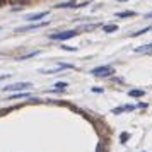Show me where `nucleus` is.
<instances>
[{"label": "nucleus", "mask_w": 152, "mask_h": 152, "mask_svg": "<svg viewBox=\"0 0 152 152\" xmlns=\"http://www.w3.org/2000/svg\"><path fill=\"white\" fill-rule=\"evenodd\" d=\"M91 74L94 77H110L115 74V69L111 65H101V67H94L91 70Z\"/></svg>", "instance_id": "obj_1"}, {"label": "nucleus", "mask_w": 152, "mask_h": 152, "mask_svg": "<svg viewBox=\"0 0 152 152\" xmlns=\"http://www.w3.org/2000/svg\"><path fill=\"white\" fill-rule=\"evenodd\" d=\"M33 84L31 82H17V84H10V86H4L2 91L4 92H21L24 89H29Z\"/></svg>", "instance_id": "obj_2"}, {"label": "nucleus", "mask_w": 152, "mask_h": 152, "mask_svg": "<svg viewBox=\"0 0 152 152\" xmlns=\"http://www.w3.org/2000/svg\"><path fill=\"white\" fill-rule=\"evenodd\" d=\"M79 34V31H60V33H53V34H50L51 39H60V41H65V39H70V38H74V36Z\"/></svg>", "instance_id": "obj_3"}, {"label": "nucleus", "mask_w": 152, "mask_h": 152, "mask_svg": "<svg viewBox=\"0 0 152 152\" xmlns=\"http://www.w3.org/2000/svg\"><path fill=\"white\" fill-rule=\"evenodd\" d=\"M89 2H84V4H75L74 0H70V2H63V4H56L55 7L56 9H79V7H86Z\"/></svg>", "instance_id": "obj_4"}, {"label": "nucleus", "mask_w": 152, "mask_h": 152, "mask_svg": "<svg viewBox=\"0 0 152 152\" xmlns=\"http://www.w3.org/2000/svg\"><path fill=\"white\" fill-rule=\"evenodd\" d=\"M48 15V12L46 10H43V12H36V14H28L24 19L28 22H34V21H39V19H43V17H46Z\"/></svg>", "instance_id": "obj_5"}, {"label": "nucleus", "mask_w": 152, "mask_h": 152, "mask_svg": "<svg viewBox=\"0 0 152 152\" xmlns=\"http://www.w3.org/2000/svg\"><path fill=\"white\" fill-rule=\"evenodd\" d=\"M65 69H74V65H70V63H58V67H56V69L41 70V74H55V72H60V70H65Z\"/></svg>", "instance_id": "obj_6"}, {"label": "nucleus", "mask_w": 152, "mask_h": 152, "mask_svg": "<svg viewBox=\"0 0 152 152\" xmlns=\"http://www.w3.org/2000/svg\"><path fill=\"white\" fill-rule=\"evenodd\" d=\"M137 108L135 104H123V106H118V108H115V110L111 111V113H115V115H120V113H123V111H133Z\"/></svg>", "instance_id": "obj_7"}, {"label": "nucleus", "mask_w": 152, "mask_h": 152, "mask_svg": "<svg viewBox=\"0 0 152 152\" xmlns=\"http://www.w3.org/2000/svg\"><path fill=\"white\" fill-rule=\"evenodd\" d=\"M46 24H48V21L39 22V24H29V26H26V28H17L15 31H17V33H24V31H31V29H36V28H43V26H46Z\"/></svg>", "instance_id": "obj_8"}, {"label": "nucleus", "mask_w": 152, "mask_h": 152, "mask_svg": "<svg viewBox=\"0 0 152 152\" xmlns=\"http://www.w3.org/2000/svg\"><path fill=\"white\" fill-rule=\"evenodd\" d=\"M149 51H152V43H147V45H142V46L135 48V53H149Z\"/></svg>", "instance_id": "obj_9"}, {"label": "nucleus", "mask_w": 152, "mask_h": 152, "mask_svg": "<svg viewBox=\"0 0 152 152\" xmlns=\"http://www.w3.org/2000/svg\"><path fill=\"white\" fill-rule=\"evenodd\" d=\"M135 14H137L135 10H123V12H118L116 17H120V19H126V17H133Z\"/></svg>", "instance_id": "obj_10"}, {"label": "nucleus", "mask_w": 152, "mask_h": 152, "mask_svg": "<svg viewBox=\"0 0 152 152\" xmlns=\"http://www.w3.org/2000/svg\"><path fill=\"white\" fill-rule=\"evenodd\" d=\"M144 94H145L144 89H132V91H128V96L130 97H142Z\"/></svg>", "instance_id": "obj_11"}, {"label": "nucleus", "mask_w": 152, "mask_h": 152, "mask_svg": "<svg viewBox=\"0 0 152 152\" xmlns=\"http://www.w3.org/2000/svg\"><path fill=\"white\" fill-rule=\"evenodd\" d=\"M103 31H104V33H108V34H111V33L118 31V26H116V24H104Z\"/></svg>", "instance_id": "obj_12"}, {"label": "nucleus", "mask_w": 152, "mask_h": 152, "mask_svg": "<svg viewBox=\"0 0 152 152\" xmlns=\"http://www.w3.org/2000/svg\"><path fill=\"white\" fill-rule=\"evenodd\" d=\"M152 29V24L151 26H149V28H144V29H140V31H135V33H132V38H137V36H140V34H145V33H149V31H151Z\"/></svg>", "instance_id": "obj_13"}, {"label": "nucleus", "mask_w": 152, "mask_h": 152, "mask_svg": "<svg viewBox=\"0 0 152 152\" xmlns=\"http://www.w3.org/2000/svg\"><path fill=\"white\" fill-rule=\"evenodd\" d=\"M39 55V50H36V51H33V53H28V55H22V56H17L15 60H28V58H33V56Z\"/></svg>", "instance_id": "obj_14"}, {"label": "nucleus", "mask_w": 152, "mask_h": 152, "mask_svg": "<svg viewBox=\"0 0 152 152\" xmlns=\"http://www.w3.org/2000/svg\"><path fill=\"white\" fill-rule=\"evenodd\" d=\"M67 86H69V84H67V82H56L55 84V89H67Z\"/></svg>", "instance_id": "obj_15"}, {"label": "nucleus", "mask_w": 152, "mask_h": 152, "mask_svg": "<svg viewBox=\"0 0 152 152\" xmlns=\"http://www.w3.org/2000/svg\"><path fill=\"white\" fill-rule=\"evenodd\" d=\"M120 138H121V144H125V142H126V140L130 138V133H126V132H123V133L120 135Z\"/></svg>", "instance_id": "obj_16"}, {"label": "nucleus", "mask_w": 152, "mask_h": 152, "mask_svg": "<svg viewBox=\"0 0 152 152\" xmlns=\"http://www.w3.org/2000/svg\"><path fill=\"white\" fill-rule=\"evenodd\" d=\"M96 152H106V144H104V142H101V144L97 145V151Z\"/></svg>", "instance_id": "obj_17"}, {"label": "nucleus", "mask_w": 152, "mask_h": 152, "mask_svg": "<svg viewBox=\"0 0 152 152\" xmlns=\"http://www.w3.org/2000/svg\"><path fill=\"white\" fill-rule=\"evenodd\" d=\"M28 94H22V92H15V94H12L10 96V99H17V97H26Z\"/></svg>", "instance_id": "obj_18"}, {"label": "nucleus", "mask_w": 152, "mask_h": 152, "mask_svg": "<svg viewBox=\"0 0 152 152\" xmlns=\"http://www.w3.org/2000/svg\"><path fill=\"white\" fill-rule=\"evenodd\" d=\"M145 19H152V12H149V14H145Z\"/></svg>", "instance_id": "obj_19"}, {"label": "nucleus", "mask_w": 152, "mask_h": 152, "mask_svg": "<svg viewBox=\"0 0 152 152\" xmlns=\"http://www.w3.org/2000/svg\"><path fill=\"white\" fill-rule=\"evenodd\" d=\"M7 77H9V74L7 75H0V80H4V79H7Z\"/></svg>", "instance_id": "obj_20"}, {"label": "nucleus", "mask_w": 152, "mask_h": 152, "mask_svg": "<svg viewBox=\"0 0 152 152\" xmlns=\"http://www.w3.org/2000/svg\"><path fill=\"white\" fill-rule=\"evenodd\" d=\"M121 2H125V0H121Z\"/></svg>", "instance_id": "obj_21"}]
</instances>
